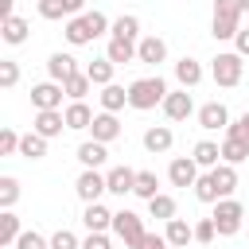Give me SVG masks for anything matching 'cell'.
Masks as SVG:
<instances>
[{"label": "cell", "instance_id": "4dcf8cb0", "mask_svg": "<svg viewBox=\"0 0 249 249\" xmlns=\"http://www.w3.org/2000/svg\"><path fill=\"white\" fill-rule=\"evenodd\" d=\"M19 233H23V222H19L12 210H4V214H0V245H16Z\"/></svg>", "mask_w": 249, "mask_h": 249}, {"label": "cell", "instance_id": "4fadbf2b", "mask_svg": "<svg viewBox=\"0 0 249 249\" xmlns=\"http://www.w3.org/2000/svg\"><path fill=\"white\" fill-rule=\"evenodd\" d=\"M62 128H66V117H62V109H43V113H35V124H31V132H39V136L54 140V136H62Z\"/></svg>", "mask_w": 249, "mask_h": 249}, {"label": "cell", "instance_id": "60d3db41", "mask_svg": "<svg viewBox=\"0 0 249 249\" xmlns=\"http://www.w3.org/2000/svg\"><path fill=\"white\" fill-rule=\"evenodd\" d=\"M16 82H19V62H16V58H4V62H0V86L12 89Z\"/></svg>", "mask_w": 249, "mask_h": 249}, {"label": "cell", "instance_id": "f546056e", "mask_svg": "<svg viewBox=\"0 0 249 249\" xmlns=\"http://www.w3.org/2000/svg\"><path fill=\"white\" fill-rule=\"evenodd\" d=\"M241 160H249V140H237V136H226L222 140V163H241Z\"/></svg>", "mask_w": 249, "mask_h": 249}, {"label": "cell", "instance_id": "6da1fadb", "mask_svg": "<svg viewBox=\"0 0 249 249\" xmlns=\"http://www.w3.org/2000/svg\"><path fill=\"white\" fill-rule=\"evenodd\" d=\"M113 23L105 19V12H82V16H74V19H66V27H62V35H66V43L70 47H86V43H93L97 35H105Z\"/></svg>", "mask_w": 249, "mask_h": 249}, {"label": "cell", "instance_id": "bcb514c9", "mask_svg": "<svg viewBox=\"0 0 249 249\" xmlns=\"http://www.w3.org/2000/svg\"><path fill=\"white\" fill-rule=\"evenodd\" d=\"M233 51H237L241 58H249V27H241V31H237V39H233Z\"/></svg>", "mask_w": 249, "mask_h": 249}, {"label": "cell", "instance_id": "b9f144b4", "mask_svg": "<svg viewBox=\"0 0 249 249\" xmlns=\"http://www.w3.org/2000/svg\"><path fill=\"white\" fill-rule=\"evenodd\" d=\"M214 237H218V226H214V218H198V222H195V241L210 245Z\"/></svg>", "mask_w": 249, "mask_h": 249}, {"label": "cell", "instance_id": "681fc988", "mask_svg": "<svg viewBox=\"0 0 249 249\" xmlns=\"http://www.w3.org/2000/svg\"><path fill=\"white\" fill-rule=\"evenodd\" d=\"M16 12H12V0H0V19H12Z\"/></svg>", "mask_w": 249, "mask_h": 249}, {"label": "cell", "instance_id": "f1b7e54d", "mask_svg": "<svg viewBox=\"0 0 249 249\" xmlns=\"http://www.w3.org/2000/svg\"><path fill=\"white\" fill-rule=\"evenodd\" d=\"M113 74H117V66H113L109 58H93V62H86V78H89L93 86H113Z\"/></svg>", "mask_w": 249, "mask_h": 249}, {"label": "cell", "instance_id": "d6a6232c", "mask_svg": "<svg viewBox=\"0 0 249 249\" xmlns=\"http://www.w3.org/2000/svg\"><path fill=\"white\" fill-rule=\"evenodd\" d=\"M19 156H27V160H43V156H47V136H39V132H23V140H19Z\"/></svg>", "mask_w": 249, "mask_h": 249}, {"label": "cell", "instance_id": "e575fe53", "mask_svg": "<svg viewBox=\"0 0 249 249\" xmlns=\"http://www.w3.org/2000/svg\"><path fill=\"white\" fill-rule=\"evenodd\" d=\"M148 214H152V218H160V222H171V218H175V198L160 191V195L148 202Z\"/></svg>", "mask_w": 249, "mask_h": 249}, {"label": "cell", "instance_id": "7c38bea8", "mask_svg": "<svg viewBox=\"0 0 249 249\" xmlns=\"http://www.w3.org/2000/svg\"><path fill=\"white\" fill-rule=\"evenodd\" d=\"M136 62H148V66L167 62V43H163L160 35H144V39L136 43Z\"/></svg>", "mask_w": 249, "mask_h": 249}, {"label": "cell", "instance_id": "484cf974", "mask_svg": "<svg viewBox=\"0 0 249 249\" xmlns=\"http://www.w3.org/2000/svg\"><path fill=\"white\" fill-rule=\"evenodd\" d=\"M210 175H214V183H218V195H222V198H233V191H237V167H233V163H218Z\"/></svg>", "mask_w": 249, "mask_h": 249}, {"label": "cell", "instance_id": "ac0fdd59", "mask_svg": "<svg viewBox=\"0 0 249 249\" xmlns=\"http://www.w3.org/2000/svg\"><path fill=\"white\" fill-rule=\"evenodd\" d=\"M62 117H66V128H70V132H86V128L93 124L97 113H93L86 101H70V105L62 109Z\"/></svg>", "mask_w": 249, "mask_h": 249}, {"label": "cell", "instance_id": "f35d334b", "mask_svg": "<svg viewBox=\"0 0 249 249\" xmlns=\"http://www.w3.org/2000/svg\"><path fill=\"white\" fill-rule=\"evenodd\" d=\"M16 249H51V237H43L39 230H23L19 241H16Z\"/></svg>", "mask_w": 249, "mask_h": 249}, {"label": "cell", "instance_id": "9a60e30c", "mask_svg": "<svg viewBox=\"0 0 249 249\" xmlns=\"http://www.w3.org/2000/svg\"><path fill=\"white\" fill-rule=\"evenodd\" d=\"M82 226H86L89 233H109V230H113V210L101 206V202H89V206L82 210Z\"/></svg>", "mask_w": 249, "mask_h": 249}, {"label": "cell", "instance_id": "8d00e7d4", "mask_svg": "<svg viewBox=\"0 0 249 249\" xmlns=\"http://www.w3.org/2000/svg\"><path fill=\"white\" fill-rule=\"evenodd\" d=\"M195 198H198V202H218V198H222V195H218V183H214L210 171L198 175V183H195Z\"/></svg>", "mask_w": 249, "mask_h": 249}, {"label": "cell", "instance_id": "c3c4849f", "mask_svg": "<svg viewBox=\"0 0 249 249\" xmlns=\"http://www.w3.org/2000/svg\"><path fill=\"white\" fill-rule=\"evenodd\" d=\"M66 12H70V19L82 16V12H86V0H66Z\"/></svg>", "mask_w": 249, "mask_h": 249}, {"label": "cell", "instance_id": "8992f818", "mask_svg": "<svg viewBox=\"0 0 249 249\" xmlns=\"http://www.w3.org/2000/svg\"><path fill=\"white\" fill-rule=\"evenodd\" d=\"M113 233L124 241V249H140V245H144V237H148L144 218H140V214H132V210H117V214H113Z\"/></svg>", "mask_w": 249, "mask_h": 249}, {"label": "cell", "instance_id": "ffe728a7", "mask_svg": "<svg viewBox=\"0 0 249 249\" xmlns=\"http://www.w3.org/2000/svg\"><path fill=\"white\" fill-rule=\"evenodd\" d=\"M105 183H109V195H132L136 191V171L132 167H109L105 171Z\"/></svg>", "mask_w": 249, "mask_h": 249}, {"label": "cell", "instance_id": "44dd1931", "mask_svg": "<svg viewBox=\"0 0 249 249\" xmlns=\"http://www.w3.org/2000/svg\"><path fill=\"white\" fill-rule=\"evenodd\" d=\"M163 237H167L171 249H187V245L195 241V222H187V218H171L167 230H163Z\"/></svg>", "mask_w": 249, "mask_h": 249}, {"label": "cell", "instance_id": "52a82bcc", "mask_svg": "<svg viewBox=\"0 0 249 249\" xmlns=\"http://www.w3.org/2000/svg\"><path fill=\"white\" fill-rule=\"evenodd\" d=\"M109 191V183H105V175L101 171H93V167H82V175L74 179V195L89 206V202H101V195Z\"/></svg>", "mask_w": 249, "mask_h": 249}, {"label": "cell", "instance_id": "30bf717a", "mask_svg": "<svg viewBox=\"0 0 249 249\" xmlns=\"http://www.w3.org/2000/svg\"><path fill=\"white\" fill-rule=\"evenodd\" d=\"M198 128H206V132H226L230 128V109L222 105V101H206L202 109H198Z\"/></svg>", "mask_w": 249, "mask_h": 249}, {"label": "cell", "instance_id": "7bdbcfd3", "mask_svg": "<svg viewBox=\"0 0 249 249\" xmlns=\"http://www.w3.org/2000/svg\"><path fill=\"white\" fill-rule=\"evenodd\" d=\"M51 249H82V241H78V233H70V230H54V233H51Z\"/></svg>", "mask_w": 249, "mask_h": 249}, {"label": "cell", "instance_id": "5bb4252c", "mask_svg": "<svg viewBox=\"0 0 249 249\" xmlns=\"http://www.w3.org/2000/svg\"><path fill=\"white\" fill-rule=\"evenodd\" d=\"M117 136H121V121H117V113H97L93 124H89V140H97V144H113Z\"/></svg>", "mask_w": 249, "mask_h": 249}, {"label": "cell", "instance_id": "f907efd6", "mask_svg": "<svg viewBox=\"0 0 249 249\" xmlns=\"http://www.w3.org/2000/svg\"><path fill=\"white\" fill-rule=\"evenodd\" d=\"M237 4H241V12H249V0H237Z\"/></svg>", "mask_w": 249, "mask_h": 249}, {"label": "cell", "instance_id": "603a6c76", "mask_svg": "<svg viewBox=\"0 0 249 249\" xmlns=\"http://www.w3.org/2000/svg\"><path fill=\"white\" fill-rule=\"evenodd\" d=\"M175 82H179L183 89H195V86L202 82V62H198V58H187V54H183V58L175 62Z\"/></svg>", "mask_w": 249, "mask_h": 249}, {"label": "cell", "instance_id": "ba28073f", "mask_svg": "<svg viewBox=\"0 0 249 249\" xmlns=\"http://www.w3.org/2000/svg\"><path fill=\"white\" fill-rule=\"evenodd\" d=\"M62 97H66V89H62V82H39V86H31V105H35V113H43V109H62Z\"/></svg>", "mask_w": 249, "mask_h": 249}, {"label": "cell", "instance_id": "4316f807", "mask_svg": "<svg viewBox=\"0 0 249 249\" xmlns=\"http://www.w3.org/2000/svg\"><path fill=\"white\" fill-rule=\"evenodd\" d=\"M27 31H31V23H27L23 16H12V19H4V27H0V35H4V43H12V47H19V43H27Z\"/></svg>", "mask_w": 249, "mask_h": 249}, {"label": "cell", "instance_id": "f6af8a7d", "mask_svg": "<svg viewBox=\"0 0 249 249\" xmlns=\"http://www.w3.org/2000/svg\"><path fill=\"white\" fill-rule=\"evenodd\" d=\"M82 249H113V241H109V233H89L82 241Z\"/></svg>", "mask_w": 249, "mask_h": 249}, {"label": "cell", "instance_id": "277c9868", "mask_svg": "<svg viewBox=\"0 0 249 249\" xmlns=\"http://www.w3.org/2000/svg\"><path fill=\"white\" fill-rule=\"evenodd\" d=\"M241 74H245V62H241L237 51H218V54H214V62H210V78H214L222 89H233V86L241 82Z\"/></svg>", "mask_w": 249, "mask_h": 249}, {"label": "cell", "instance_id": "cb8c5ba5", "mask_svg": "<svg viewBox=\"0 0 249 249\" xmlns=\"http://www.w3.org/2000/svg\"><path fill=\"white\" fill-rule=\"evenodd\" d=\"M97 97H101V113H121L128 105V86H117V82L113 86H101Z\"/></svg>", "mask_w": 249, "mask_h": 249}, {"label": "cell", "instance_id": "9c48e42d", "mask_svg": "<svg viewBox=\"0 0 249 249\" xmlns=\"http://www.w3.org/2000/svg\"><path fill=\"white\" fill-rule=\"evenodd\" d=\"M160 109H163V117H167V121H187V117L195 113V101H191V93H187V89H171V93L163 97V105H160Z\"/></svg>", "mask_w": 249, "mask_h": 249}, {"label": "cell", "instance_id": "7402d4cb", "mask_svg": "<svg viewBox=\"0 0 249 249\" xmlns=\"http://www.w3.org/2000/svg\"><path fill=\"white\" fill-rule=\"evenodd\" d=\"M171 144H175V132H171L167 124H152V128L144 132V148H148L152 156H163V152H171Z\"/></svg>", "mask_w": 249, "mask_h": 249}, {"label": "cell", "instance_id": "d590c367", "mask_svg": "<svg viewBox=\"0 0 249 249\" xmlns=\"http://www.w3.org/2000/svg\"><path fill=\"white\" fill-rule=\"evenodd\" d=\"M16 202H19V179L16 175H0V206L12 210Z\"/></svg>", "mask_w": 249, "mask_h": 249}, {"label": "cell", "instance_id": "83f0119b", "mask_svg": "<svg viewBox=\"0 0 249 249\" xmlns=\"http://www.w3.org/2000/svg\"><path fill=\"white\" fill-rule=\"evenodd\" d=\"M105 58H109L113 66L136 62V43H124V39H109V47H105Z\"/></svg>", "mask_w": 249, "mask_h": 249}, {"label": "cell", "instance_id": "d4e9b609", "mask_svg": "<svg viewBox=\"0 0 249 249\" xmlns=\"http://www.w3.org/2000/svg\"><path fill=\"white\" fill-rule=\"evenodd\" d=\"M191 160H195L198 167L214 171V167L222 163V144H214V140H198V144H195V152H191Z\"/></svg>", "mask_w": 249, "mask_h": 249}, {"label": "cell", "instance_id": "3957f363", "mask_svg": "<svg viewBox=\"0 0 249 249\" xmlns=\"http://www.w3.org/2000/svg\"><path fill=\"white\" fill-rule=\"evenodd\" d=\"M241 4L237 0H214V16H210V35L214 39H237L241 31Z\"/></svg>", "mask_w": 249, "mask_h": 249}, {"label": "cell", "instance_id": "5b68a950", "mask_svg": "<svg viewBox=\"0 0 249 249\" xmlns=\"http://www.w3.org/2000/svg\"><path fill=\"white\" fill-rule=\"evenodd\" d=\"M210 218H214V226H218V237H233V233L241 230V222H245V206H241L237 198H218Z\"/></svg>", "mask_w": 249, "mask_h": 249}, {"label": "cell", "instance_id": "7dc6e473", "mask_svg": "<svg viewBox=\"0 0 249 249\" xmlns=\"http://www.w3.org/2000/svg\"><path fill=\"white\" fill-rule=\"evenodd\" d=\"M140 249H171V245H167V237H163V233H148Z\"/></svg>", "mask_w": 249, "mask_h": 249}, {"label": "cell", "instance_id": "7a4b0ae2", "mask_svg": "<svg viewBox=\"0 0 249 249\" xmlns=\"http://www.w3.org/2000/svg\"><path fill=\"white\" fill-rule=\"evenodd\" d=\"M167 93H171V89H167V82H163L160 74L128 82V105H132V109H140V113H148V109L163 105V97H167Z\"/></svg>", "mask_w": 249, "mask_h": 249}, {"label": "cell", "instance_id": "ee69618b", "mask_svg": "<svg viewBox=\"0 0 249 249\" xmlns=\"http://www.w3.org/2000/svg\"><path fill=\"white\" fill-rule=\"evenodd\" d=\"M226 136H237V140H249V113H241L237 121H230Z\"/></svg>", "mask_w": 249, "mask_h": 249}, {"label": "cell", "instance_id": "74e56055", "mask_svg": "<svg viewBox=\"0 0 249 249\" xmlns=\"http://www.w3.org/2000/svg\"><path fill=\"white\" fill-rule=\"evenodd\" d=\"M39 16L43 19H70L66 0H39Z\"/></svg>", "mask_w": 249, "mask_h": 249}, {"label": "cell", "instance_id": "8fae6325", "mask_svg": "<svg viewBox=\"0 0 249 249\" xmlns=\"http://www.w3.org/2000/svg\"><path fill=\"white\" fill-rule=\"evenodd\" d=\"M167 179H171V187H195L198 183V163L191 156H175L171 167H167Z\"/></svg>", "mask_w": 249, "mask_h": 249}, {"label": "cell", "instance_id": "2e32d148", "mask_svg": "<svg viewBox=\"0 0 249 249\" xmlns=\"http://www.w3.org/2000/svg\"><path fill=\"white\" fill-rule=\"evenodd\" d=\"M74 74H78V58H74V54L54 51V54L47 58V78H51V82H66V78H74Z\"/></svg>", "mask_w": 249, "mask_h": 249}, {"label": "cell", "instance_id": "ab89813d", "mask_svg": "<svg viewBox=\"0 0 249 249\" xmlns=\"http://www.w3.org/2000/svg\"><path fill=\"white\" fill-rule=\"evenodd\" d=\"M19 132L16 128H0V156H19Z\"/></svg>", "mask_w": 249, "mask_h": 249}, {"label": "cell", "instance_id": "d6986e66", "mask_svg": "<svg viewBox=\"0 0 249 249\" xmlns=\"http://www.w3.org/2000/svg\"><path fill=\"white\" fill-rule=\"evenodd\" d=\"M74 156H78V163H82V167H93V171H101V163L109 160V144H97V140H82Z\"/></svg>", "mask_w": 249, "mask_h": 249}, {"label": "cell", "instance_id": "1f68e13d", "mask_svg": "<svg viewBox=\"0 0 249 249\" xmlns=\"http://www.w3.org/2000/svg\"><path fill=\"white\" fill-rule=\"evenodd\" d=\"M62 89H66V97H70V101H86V93L93 89V82L86 78V70H78L74 78H66V82H62Z\"/></svg>", "mask_w": 249, "mask_h": 249}, {"label": "cell", "instance_id": "e0dca14e", "mask_svg": "<svg viewBox=\"0 0 249 249\" xmlns=\"http://www.w3.org/2000/svg\"><path fill=\"white\" fill-rule=\"evenodd\" d=\"M109 39H124V43H140L144 35H140V16H132V12H124V16H117L113 19V27H109Z\"/></svg>", "mask_w": 249, "mask_h": 249}, {"label": "cell", "instance_id": "836d02e7", "mask_svg": "<svg viewBox=\"0 0 249 249\" xmlns=\"http://www.w3.org/2000/svg\"><path fill=\"white\" fill-rule=\"evenodd\" d=\"M132 195H140L144 202H152L156 195H160V179H156V171H136V191Z\"/></svg>", "mask_w": 249, "mask_h": 249}]
</instances>
